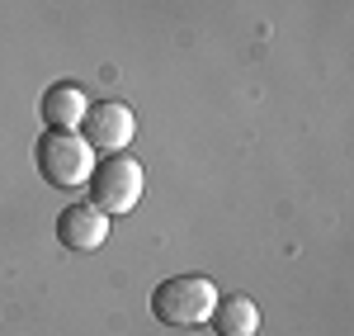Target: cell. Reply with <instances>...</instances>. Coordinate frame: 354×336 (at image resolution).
<instances>
[{
	"mask_svg": "<svg viewBox=\"0 0 354 336\" xmlns=\"http://www.w3.org/2000/svg\"><path fill=\"white\" fill-rule=\"evenodd\" d=\"M218 303V284L208 275H170L151 289V312L165 327H203Z\"/></svg>",
	"mask_w": 354,
	"mask_h": 336,
	"instance_id": "6da1fadb",
	"label": "cell"
},
{
	"mask_svg": "<svg viewBox=\"0 0 354 336\" xmlns=\"http://www.w3.org/2000/svg\"><path fill=\"white\" fill-rule=\"evenodd\" d=\"M90 204L95 209H104V213H133L137 204H142V190H147V175L137 166L128 152H109V157H100L95 170H90Z\"/></svg>",
	"mask_w": 354,
	"mask_h": 336,
	"instance_id": "7a4b0ae2",
	"label": "cell"
},
{
	"mask_svg": "<svg viewBox=\"0 0 354 336\" xmlns=\"http://www.w3.org/2000/svg\"><path fill=\"white\" fill-rule=\"evenodd\" d=\"M33 161L43 170V180L57 185V190H76L90 180V170H95V152H90V142L81 133H62V128H48L38 147H33Z\"/></svg>",
	"mask_w": 354,
	"mask_h": 336,
	"instance_id": "3957f363",
	"label": "cell"
},
{
	"mask_svg": "<svg viewBox=\"0 0 354 336\" xmlns=\"http://www.w3.org/2000/svg\"><path fill=\"white\" fill-rule=\"evenodd\" d=\"M137 133V118L128 105H118V100H100V105H90L81 118V138L90 142V152H123Z\"/></svg>",
	"mask_w": 354,
	"mask_h": 336,
	"instance_id": "277c9868",
	"label": "cell"
},
{
	"mask_svg": "<svg viewBox=\"0 0 354 336\" xmlns=\"http://www.w3.org/2000/svg\"><path fill=\"white\" fill-rule=\"evenodd\" d=\"M57 242L66 251H100L109 242V213L95 204H66L57 213Z\"/></svg>",
	"mask_w": 354,
	"mask_h": 336,
	"instance_id": "5b68a950",
	"label": "cell"
},
{
	"mask_svg": "<svg viewBox=\"0 0 354 336\" xmlns=\"http://www.w3.org/2000/svg\"><path fill=\"white\" fill-rule=\"evenodd\" d=\"M85 109H90V95H85L81 85L71 81H57L43 90V100H38V114H43V123L48 128H62V133H76L81 128Z\"/></svg>",
	"mask_w": 354,
	"mask_h": 336,
	"instance_id": "8992f818",
	"label": "cell"
},
{
	"mask_svg": "<svg viewBox=\"0 0 354 336\" xmlns=\"http://www.w3.org/2000/svg\"><path fill=\"white\" fill-rule=\"evenodd\" d=\"M208 322H213L218 336H255L260 332V308H255V299H245V294H218Z\"/></svg>",
	"mask_w": 354,
	"mask_h": 336,
	"instance_id": "52a82bcc",
	"label": "cell"
}]
</instances>
